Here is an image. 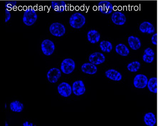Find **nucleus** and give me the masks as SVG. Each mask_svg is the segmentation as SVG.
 <instances>
[{
  "label": "nucleus",
  "mask_w": 158,
  "mask_h": 126,
  "mask_svg": "<svg viewBox=\"0 0 158 126\" xmlns=\"http://www.w3.org/2000/svg\"><path fill=\"white\" fill-rule=\"evenodd\" d=\"M81 70L84 73L94 75L96 73L97 68L95 65L92 63H87L82 65L81 67Z\"/></svg>",
  "instance_id": "15"
},
{
  "label": "nucleus",
  "mask_w": 158,
  "mask_h": 126,
  "mask_svg": "<svg viewBox=\"0 0 158 126\" xmlns=\"http://www.w3.org/2000/svg\"><path fill=\"white\" fill-rule=\"evenodd\" d=\"M157 34V33L153 35L152 37V42L153 45H157L158 43Z\"/></svg>",
  "instance_id": "28"
},
{
  "label": "nucleus",
  "mask_w": 158,
  "mask_h": 126,
  "mask_svg": "<svg viewBox=\"0 0 158 126\" xmlns=\"http://www.w3.org/2000/svg\"><path fill=\"white\" fill-rule=\"evenodd\" d=\"M6 126H8V124H7V123L6 122Z\"/></svg>",
  "instance_id": "31"
},
{
  "label": "nucleus",
  "mask_w": 158,
  "mask_h": 126,
  "mask_svg": "<svg viewBox=\"0 0 158 126\" xmlns=\"http://www.w3.org/2000/svg\"><path fill=\"white\" fill-rule=\"evenodd\" d=\"M52 6L53 10L59 13L64 12L67 7L65 2L64 1H52Z\"/></svg>",
  "instance_id": "18"
},
{
  "label": "nucleus",
  "mask_w": 158,
  "mask_h": 126,
  "mask_svg": "<svg viewBox=\"0 0 158 126\" xmlns=\"http://www.w3.org/2000/svg\"><path fill=\"white\" fill-rule=\"evenodd\" d=\"M144 122L148 126H154L156 123V118L155 114L152 112L146 113L144 116Z\"/></svg>",
  "instance_id": "19"
},
{
  "label": "nucleus",
  "mask_w": 158,
  "mask_h": 126,
  "mask_svg": "<svg viewBox=\"0 0 158 126\" xmlns=\"http://www.w3.org/2000/svg\"><path fill=\"white\" fill-rule=\"evenodd\" d=\"M41 50L44 54L49 56L52 55L55 49L54 43L49 39H46L43 41L41 45Z\"/></svg>",
  "instance_id": "6"
},
{
  "label": "nucleus",
  "mask_w": 158,
  "mask_h": 126,
  "mask_svg": "<svg viewBox=\"0 0 158 126\" xmlns=\"http://www.w3.org/2000/svg\"><path fill=\"white\" fill-rule=\"evenodd\" d=\"M72 90L73 94L78 96L84 94L86 89L83 81L82 80H78L74 82Z\"/></svg>",
  "instance_id": "8"
},
{
  "label": "nucleus",
  "mask_w": 158,
  "mask_h": 126,
  "mask_svg": "<svg viewBox=\"0 0 158 126\" xmlns=\"http://www.w3.org/2000/svg\"><path fill=\"white\" fill-rule=\"evenodd\" d=\"M148 82L147 76L143 74H139L135 77L133 84L136 88L143 89L147 86Z\"/></svg>",
  "instance_id": "5"
},
{
  "label": "nucleus",
  "mask_w": 158,
  "mask_h": 126,
  "mask_svg": "<svg viewBox=\"0 0 158 126\" xmlns=\"http://www.w3.org/2000/svg\"><path fill=\"white\" fill-rule=\"evenodd\" d=\"M99 47L101 50L104 52L110 53L113 49L112 44L108 41H102L100 43Z\"/></svg>",
  "instance_id": "23"
},
{
  "label": "nucleus",
  "mask_w": 158,
  "mask_h": 126,
  "mask_svg": "<svg viewBox=\"0 0 158 126\" xmlns=\"http://www.w3.org/2000/svg\"><path fill=\"white\" fill-rule=\"evenodd\" d=\"M115 51L122 56H127L129 54L130 50L127 47L122 43L118 44L115 47Z\"/></svg>",
  "instance_id": "20"
},
{
  "label": "nucleus",
  "mask_w": 158,
  "mask_h": 126,
  "mask_svg": "<svg viewBox=\"0 0 158 126\" xmlns=\"http://www.w3.org/2000/svg\"><path fill=\"white\" fill-rule=\"evenodd\" d=\"M105 75L107 78L113 81H120L122 79V75L114 69H109L106 71Z\"/></svg>",
  "instance_id": "14"
},
{
  "label": "nucleus",
  "mask_w": 158,
  "mask_h": 126,
  "mask_svg": "<svg viewBox=\"0 0 158 126\" xmlns=\"http://www.w3.org/2000/svg\"><path fill=\"white\" fill-rule=\"evenodd\" d=\"M106 57L103 54L95 52L90 55L89 57L90 63L95 65L101 64L105 61Z\"/></svg>",
  "instance_id": "10"
},
{
  "label": "nucleus",
  "mask_w": 158,
  "mask_h": 126,
  "mask_svg": "<svg viewBox=\"0 0 158 126\" xmlns=\"http://www.w3.org/2000/svg\"><path fill=\"white\" fill-rule=\"evenodd\" d=\"M49 30L53 36L59 37L64 36L66 32L64 26L59 22L53 23L50 25Z\"/></svg>",
  "instance_id": "3"
},
{
  "label": "nucleus",
  "mask_w": 158,
  "mask_h": 126,
  "mask_svg": "<svg viewBox=\"0 0 158 126\" xmlns=\"http://www.w3.org/2000/svg\"><path fill=\"white\" fill-rule=\"evenodd\" d=\"M140 31L143 33L152 34L155 32V29L154 25L151 22H144L142 23L139 26Z\"/></svg>",
  "instance_id": "13"
},
{
  "label": "nucleus",
  "mask_w": 158,
  "mask_h": 126,
  "mask_svg": "<svg viewBox=\"0 0 158 126\" xmlns=\"http://www.w3.org/2000/svg\"><path fill=\"white\" fill-rule=\"evenodd\" d=\"M128 43L130 47L132 50H138L141 47V42L138 37H137L133 36H129L128 38Z\"/></svg>",
  "instance_id": "16"
},
{
  "label": "nucleus",
  "mask_w": 158,
  "mask_h": 126,
  "mask_svg": "<svg viewBox=\"0 0 158 126\" xmlns=\"http://www.w3.org/2000/svg\"><path fill=\"white\" fill-rule=\"evenodd\" d=\"M144 53L150 56H154L155 55V53L154 51L150 47L146 48L144 50Z\"/></svg>",
  "instance_id": "27"
},
{
  "label": "nucleus",
  "mask_w": 158,
  "mask_h": 126,
  "mask_svg": "<svg viewBox=\"0 0 158 126\" xmlns=\"http://www.w3.org/2000/svg\"><path fill=\"white\" fill-rule=\"evenodd\" d=\"M98 9L102 13L105 14H109L112 12L113 6L110 2L102 1L98 4Z\"/></svg>",
  "instance_id": "12"
},
{
  "label": "nucleus",
  "mask_w": 158,
  "mask_h": 126,
  "mask_svg": "<svg viewBox=\"0 0 158 126\" xmlns=\"http://www.w3.org/2000/svg\"><path fill=\"white\" fill-rule=\"evenodd\" d=\"M75 68V63L73 59L67 58L63 60L61 63V69L64 73L69 74L71 73Z\"/></svg>",
  "instance_id": "4"
},
{
  "label": "nucleus",
  "mask_w": 158,
  "mask_h": 126,
  "mask_svg": "<svg viewBox=\"0 0 158 126\" xmlns=\"http://www.w3.org/2000/svg\"><path fill=\"white\" fill-rule=\"evenodd\" d=\"M155 59L154 56H150L144 53L143 56V61L147 63H151L154 61Z\"/></svg>",
  "instance_id": "26"
},
{
  "label": "nucleus",
  "mask_w": 158,
  "mask_h": 126,
  "mask_svg": "<svg viewBox=\"0 0 158 126\" xmlns=\"http://www.w3.org/2000/svg\"><path fill=\"white\" fill-rule=\"evenodd\" d=\"M38 16L32 7L29 6L25 11L23 16V22L27 26H31L36 22Z\"/></svg>",
  "instance_id": "2"
},
{
  "label": "nucleus",
  "mask_w": 158,
  "mask_h": 126,
  "mask_svg": "<svg viewBox=\"0 0 158 126\" xmlns=\"http://www.w3.org/2000/svg\"><path fill=\"white\" fill-rule=\"evenodd\" d=\"M87 39L90 43L95 44L98 43L101 38V35L96 30H92L88 31Z\"/></svg>",
  "instance_id": "17"
},
{
  "label": "nucleus",
  "mask_w": 158,
  "mask_h": 126,
  "mask_svg": "<svg viewBox=\"0 0 158 126\" xmlns=\"http://www.w3.org/2000/svg\"><path fill=\"white\" fill-rule=\"evenodd\" d=\"M17 4L16 1H8L6 2V7L9 11L11 10L13 8L15 7Z\"/></svg>",
  "instance_id": "25"
},
{
  "label": "nucleus",
  "mask_w": 158,
  "mask_h": 126,
  "mask_svg": "<svg viewBox=\"0 0 158 126\" xmlns=\"http://www.w3.org/2000/svg\"><path fill=\"white\" fill-rule=\"evenodd\" d=\"M47 75L48 80L50 83H55L61 77V73L59 69L53 68L48 71Z\"/></svg>",
  "instance_id": "9"
},
{
  "label": "nucleus",
  "mask_w": 158,
  "mask_h": 126,
  "mask_svg": "<svg viewBox=\"0 0 158 126\" xmlns=\"http://www.w3.org/2000/svg\"><path fill=\"white\" fill-rule=\"evenodd\" d=\"M57 90L59 94L64 97H68L72 92L71 87L68 83L63 82L58 86Z\"/></svg>",
  "instance_id": "7"
},
{
  "label": "nucleus",
  "mask_w": 158,
  "mask_h": 126,
  "mask_svg": "<svg viewBox=\"0 0 158 126\" xmlns=\"http://www.w3.org/2000/svg\"><path fill=\"white\" fill-rule=\"evenodd\" d=\"M23 125L24 126H32L33 125V124H32L31 123L30 124H29L28 122H25L24 124H23Z\"/></svg>",
  "instance_id": "30"
},
{
  "label": "nucleus",
  "mask_w": 158,
  "mask_h": 126,
  "mask_svg": "<svg viewBox=\"0 0 158 126\" xmlns=\"http://www.w3.org/2000/svg\"><path fill=\"white\" fill-rule=\"evenodd\" d=\"M11 17V13L7 9L5 10V22H7L10 20Z\"/></svg>",
  "instance_id": "29"
},
{
  "label": "nucleus",
  "mask_w": 158,
  "mask_h": 126,
  "mask_svg": "<svg viewBox=\"0 0 158 126\" xmlns=\"http://www.w3.org/2000/svg\"><path fill=\"white\" fill-rule=\"evenodd\" d=\"M10 107L11 110L12 111L19 113L22 111L24 109V106L20 102L15 101L11 103Z\"/></svg>",
  "instance_id": "22"
},
{
  "label": "nucleus",
  "mask_w": 158,
  "mask_h": 126,
  "mask_svg": "<svg viewBox=\"0 0 158 126\" xmlns=\"http://www.w3.org/2000/svg\"><path fill=\"white\" fill-rule=\"evenodd\" d=\"M148 87L151 92L154 94L157 92V79L156 77L151 78L148 81Z\"/></svg>",
  "instance_id": "21"
},
{
  "label": "nucleus",
  "mask_w": 158,
  "mask_h": 126,
  "mask_svg": "<svg viewBox=\"0 0 158 126\" xmlns=\"http://www.w3.org/2000/svg\"><path fill=\"white\" fill-rule=\"evenodd\" d=\"M141 63L138 61H135L130 63L127 65V68L128 70L131 72H136L140 69Z\"/></svg>",
  "instance_id": "24"
},
{
  "label": "nucleus",
  "mask_w": 158,
  "mask_h": 126,
  "mask_svg": "<svg viewBox=\"0 0 158 126\" xmlns=\"http://www.w3.org/2000/svg\"><path fill=\"white\" fill-rule=\"evenodd\" d=\"M86 19L82 14L76 13L72 15L69 18V23L73 28L79 29L85 24Z\"/></svg>",
  "instance_id": "1"
},
{
  "label": "nucleus",
  "mask_w": 158,
  "mask_h": 126,
  "mask_svg": "<svg viewBox=\"0 0 158 126\" xmlns=\"http://www.w3.org/2000/svg\"><path fill=\"white\" fill-rule=\"evenodd\" d=\"M126 18L124 14L119 12L115 11L111 16V20L115 25H123L126 22Z\"/></svg>",
  "instance_id": "11"
}]
</instances>
